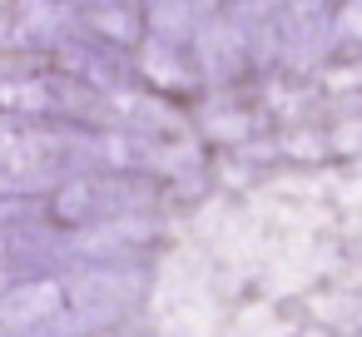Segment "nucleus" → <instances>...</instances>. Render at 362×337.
I'll return each mask as SVG.
<instances>
[{
  "mask_svg": "<svg viewBox=\"0 0 362 337\" xmlns=\"http://www.w3.org/2000/svg\"><path fill=\"white\" fill-rule=\"evenodd\" d=\"M144 268L85 263L45 273L0 297V337H95L124 322L139 302Z\"/></svg>",
  "mask_w": 362,
  "mask_h": 337,
  "instance_id": "nucleus-1",
  "label": "nucleus"
},
{
  "mask_svg": "<svg viewBox=\"0 0 362 337\" xmlns=\"http://www.w3.org/2000/svg\"><path fill=\"white\" fill-rule=\"evenodd\" d=\"M80 174H110V149L95 129L0 114V199L55 194Z\"/></svg>",
  "mask_w": 362,
  "mask_h": 337,
  "instance_id": "nucleus-2",
  "label": "nucleus"
},
{
  "mask_svg": "<svg viewBox=\"0 0 362 337\" xmlns=\"http://www.w3.org/2000/svg\"><path fill=\"white\" fill-rule=\"evenodd\" d=\"M149 184L144 179H134V174H80V179H70L65 189H55L50 194V213L60 218V223H70V228H105V223H124V218H134V213H144L149 208Z\"/></svg>",
  "mask_w": 362,
  "mask_h": 337,
  "instance_id": "nucleus-3",
  "label": "nucleus"
},
{
  "mask_svg": "<svg viewBox=\"0 0 362 337\" xmlns=\"http://www.w3.org/2000/svg\"><path fill=\"white\" fill-rule=\"evenodd\" d=\"M100 110V95L70 80L65 70H35V75H0V114L6 119H40V124H65L85 119Z\"/></svg>",
  "mask_w": 362,
  "mask_h": 337,
  "instance_id": "nucleus-4",
  "label": "nucleus"
},
{
  "mask_svg": "<svg viewBox=\"0 0 362 337\" xmlns=\"http://www.w3.org/2000/svg\"><path fill=\"white\" fill-rule=\"evenodd\" d=\"M75 35V11L65 0H11L0 11V50L11 55H45Z\"/></svg>",
  "mask_w": 362,
  "mask_h": 337,
  "instance_id": "nucleus-5",
  "label": "nucleus"
},
{
  "mask_svg": "<svg viewBox=\"0 0 362 337\" xmlns=\"http://www.w3.org/2000/svg\"><path fill=\"white\" fill-rule=\"evenodd\" d=\"M65 248H70V238H55L45 228H25V223L6 228L0 233V297L11 288H21V283H30V278L55 273V263L70 258Z\"/></svg>",
  "mask_w": 362,
  "mask_h": 337,
  "instance_id": "nucleus-6",
  "label": "nucleus"
},
{
  "mask_svg": "<svg viewBox=\"0 0 362 337\" xmlns=\"http://www.w3.org/2000/svg\"><path fill=\"white\" fill-rule=\"evenodd\" d=\"M60 55H65V75L80 80V85L95 90V95H119V90L129 85V60H124V50L110 45V40H100V35H90V30H75V35L60 45Z\"/></svg>",
  "mask_w": 362,
  "mask_h": 337,
  "instance_id": "nucleus-7",
  "label": "nucleus"
},
{
  "mask_svg": "<svg viewBox=\"0 0 362 337\" xmlns=\"http://www.w3.org/2000/svg\"><path fill=\"white\" fill-rule=\"evenodd\" d=\"M144 16H149L159 40L189 45L209 25V0H144Z\"/></svg>",
  "mask_w": 362,
  "mask_h": 337,
  "instance_id": "nucleus-8",
  "label": "nucleus"
},
{
  "mask_svg": "<svg viewBox=\"0 0 362 337\" xmlns=\"http://www.w3.org/2000/svg\"><path fill=\"white\" fill-rule=\"evenodd\" d=\"M80 11H110V6H134V0H75Z\"/></svg>",
  "mask_w": 362,
  "mask_h": 337,
  "instance_id": "nucleus-9",
  "label": "nucleus"
}]
</instances>
